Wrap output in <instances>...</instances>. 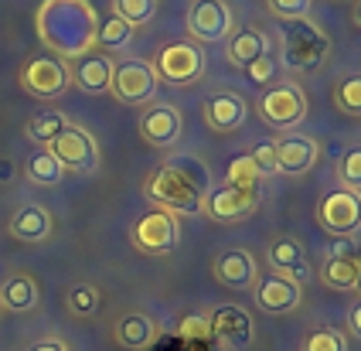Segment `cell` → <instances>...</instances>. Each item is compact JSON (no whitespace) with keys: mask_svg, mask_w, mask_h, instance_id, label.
Returning <instances> with one entry per match:
<instances>
[{"mask_svg":"<svg viewBox=\"0 0 361 351\" xmlns=\"http://www.w3.org/2000/svg\"><path fill=\"white\" fill-rule=\"evenodd\" d=\"M321 280L331 290H361V259L358 256H324Z\"/></svg>","mask_w":361,"mask_h":351,"instance_id":"24","label":"cell"},{"mask_svg":"<svg viewBox=\"0 0 361 351\" xmlns=\"http://www.w3.org/2000/svg\"><path fill=\"white\" fill-rule=\"evenodd\" d=\"M276 147V167L283 174H307L321 157V144L307 133H283L280 140H273Z\"/></svg>","mask_w":361,"mask_h":351,"instance_id":"15","label":"cell"},{"mask_svg":"<svg viewBox=\"0 0 361 351\" xmlns=\"http://www.w3.org/2000/svg\"><path fill=\"white\" fill-rule=\"evenodd\" d=\"M27 351H68V345L59 341V338H41L35 345H27Z\"/></svg>","mask_w":361,"mask_h":351,"instance_id":"39","label":"cell"},{"mask_svg":"<svg viewBox=\"0 0 361 351\" xmlns=\"http://www.w3.org/2000/svg\"><path fill=\"white\" fill-rule=\"evenodd\" d=\"M178 334L184 341H208L212 338V321H208V314H184L178 324Z\"/></svg>","mask_w":361,"mask_h":351,"instance_id":"35","label":"cell"},{"mask_svg":"<svg viewBox=\"0 0 361 351\" xmlns=\"http://www.w3.org/2000/svg\"><path fill=\"white\" fill-rule=\"evenodd\" d=\"M11 235L20 239V242H44L48 235H51V228H55V218H51V211L41 205H24L18 208L14 215H11Z\"/></svg>","mask_w":361,"mask_h":351,"instance_id":"21","label":"cell"},{"mask_svg":"<svg viewBox=\"0 0 361 351\" xmlns=\"http://www.w3.org/2000/svg\"><path fill=\"white\" fill-rule=\"evenodd\" d=\"M99 290L92 287V283H75V287L68 290V297H65V307L68 314H75V317H92L96 310H99Z\"/></svg>","mask_w":361,"mask_h":351,"instance_id":"30","label":"cell"},{"mask_svg":"<svg viewBox=\"0 0 361 351\" xmlns=\"http://www.w3.org/2000/svg\"><path fill=\"white\" fill-rule=\"evenodd\" d=\"M266 263H269L273 273H280V276L300 283V287H303V280L314 276L310 256H307V249H303L300 239H293V235H280V239L269 246V252H266Z\"/></svg>","mask_w":361,"mask_h":351,"instance_id":"13","label":"cell"},{"mask_svg":"<svg viewBox=\"0 0 361 351\" xmlns=\"http://www.w3.org/2000/svg\"><path fill=\"white\" fill-rule=\"evenodd\" d=\"M338 178H341L344 187H351V191H361V147H351V150H344V157L338 161Z\"/></svg>","mask_w":361,"mask_h":351,"instance_id":"34","label":"cell"},{"mask_svg":"<svg viewBox=\"0 0 361 351\" xmlns=\"http://www.w3.org/2000/svg\"><path fill=\"white\" fill-rule=\"evenodd\" d=\"M99 18L89 0H44L38 11L41 42L55 51V58H82L96 44Z\"/></svg>","mask_w":361,"mask_h":351,"instance_id":"1","label":"cell"},{"mask_svg":"<svg viewBox=\"0 0 361 351\" xmlns=\"http://www.w3.org/2000/svg\"><path fill=\"white\" fill-rule=\"evenodd\" d=\"M24 178L38 187H55V185H61V178H65V167L59 164V157H55L48 147H35V150L27 154V161H24Z\"/></svg>","mask_w":361,"mask_h":351,"instance_id":"25","label":"cell"},{"mask_svg":"<svg viewBox=\"0 0 361 351\" xmlns=\"http://www.w3.org/2000/svg\"><path fill=\"white\" fill-rule=\"evenodd\" d=\"M68 75H72V85H75V89L89 92V96H102V92H109L113 58L102 55V51H89V55L75 58V65L68 68Z\"/></svg>","mask_w":361,"mask_h":351,"instance_id":"18","label":"cell"},{"mask_svg":"<svg viewBox=\"0 0 361 351\" xmlns=\"http://www.w3.org/2000/svg\"><path fill=\"white\" fill-rule=\"evenodd\" d=\"M334 106L348 116H361V75H348L334 85Z\"/></svg>","mask_w":361,"mask_h":351,"instance_id":"33","label":"cell"},{"mask_svg":"<svg viewBox=\"0 0 361 351\" xmlns=\"http://www.w3.org/2000/svg\"><path fill=\"white\" fill-rule=\"evenodd\" d=\"M20 89L35 99H59L61 92L72 85V75H68V65L55 58V55H38L31 62H24L18 75Z\"/></svg>","mask_w":361,"mask_h":351,"instance_id":"8","label":"cell"},{"mask_svg":"<svg viewBox=\"0 0 361 351\" xmlns=\"http://www.w3.org/2000/svg\"><path fill=\"white\" fill-rule=\"evenodd\" d=\"M259 116H262V123H269V126H276V130H283V133H290V130L300 126L303 116H307V96L300 92V85L276 82L273 89L262 92Z\"/></svg>","mask_w":361,"mask_h":351,"instance_id":"7","label":"cell"},{"mask_svg":"<svg viewBox=\"0 0 361 351\" xmlns=\"http://www.w3.org/2000/svg\"><path fill=\"white\" fill-rule=\"evenodd\" d=\"M188 35L198 44H219L232 35V11L225 0H195L188 11Z\"/></svg>","mask_w":361,"mask_h":351,"instance_id":"11","label":"cell"},{"mask_svg":"<svg viewBox=\"0 0 361 351\" xmlns=\"http://www.w3.org/2000/svg\"><path fill=\"white\" fill-rule=\"evenodd\" d=\"M157 89H161V79H157V72H154V62H147V58H126V62L113 65L109 92H113L123 106L154 103Z\"/></svg>","mask_w":361,"mask_h":351,"instance_id":"4","label":"cell"},{"mask_svg":"<svg viewBox=\"0 0 361 351\" xmlns=\"http://www.w3.org/2000/svg\"><path fill=\"white\" fill-rule=\"evenodd\" d=\"M14 178H18V167H14V161L0 157V185H11Z\"/></svg>","mask_w":361,"mask_h":351,"instance_id":"41","label":"cell"},{"mask_svg":"<svg viewBox=\"0 0 361 351\" xmlns=\"http://www.w3.org/2000/svg\"><path fill=\"white\" fill-rule=\"evenodd\" d=\"M0 310H4V307H0Z\"/></svg>","mask_w":361,"mask_h":351,"instance_id":"44","label":"cell"},{"mask_svg":"<svg viewBox=\"0 0 361 351\" xmlns=\"http://www.w3.org/2000/svg\"><path fill=\"white\" fill-rule=\"evenodd\" d=\"M38 283L31 273H14L4 280L0 287V307L4 310H18V314H27V310L38 307Z\"/></svg>","mask_w":361,"mask_h":351,"instance_id":"22","label":"cell"},{"mask_svg":"<svg viewBox=\"0 0 361 351\" xmlns=\"http://www.w3.org/2000/svg\"><path fill=\"white\" fill-rule=\"evenodd\" d=\"M348 331L361 338V300H358V304H355L351 310H348Z\"/></svg>","mask_w":361,"mask_h":351,"instance_id":"42","label":"cell"},{"mask_svg":"<svg viewBox=\"0 0 361 351\" xmlns=\"http://www.w3.org/2000/svg\"><path fill=\"white\" fill-rule=\"evenodd\" d=\"M266 11L280 21H297L310 14V0H266Z\"/></svg>","mask_w":361,"mask_h":351,"instance_id":"36","label":"cell"},{"mask_svg":"<svg viewBox=\"0 0 361 351\" xmlns=\"http://www.w3.org/2000/svg\"><path fill=\"white\" fill-rule=\"evenodd\" d=\"M317 218H321V226L331 235L351 239L361 228V191H351V187L331 191L321 202V208H317Z\"/></svg>","mask_w":361,"mask_h":351,"instance_id":"10","label":"cell"},{"mask_svg":"<svg viewBox=\"0 0 361 351\" xmlns=\"http://www.w3.org/2000/svg\"><path fill=\"white\" fill-rule=\"evenodd\" d=\"M113 334H116V345H120V348L140 351V348H147V345L157 338V328H154V321H150L147 314L130 310V314H123L120 321H116Z\"/></svg>","mask_w":361,"mask_h":351,"instance_id":"23","label":"cell"},{"mask_svg":"<svg viewBox=\"0 0 361 351\" xmlns=\"http://www.w3.org/2000/svg\"><path fill=\"white\" fill-rule=\"evenodd\" d=\"M331 42L310 18L283 21V62L290 68H317L327 58Z\"/></svg>","mask_w":361,"mask_h":351,"instance_id":"3","label":"cell"},{"mask_svg":"<svg viewBox=\"0 0 361 351\" xmlns=\"http://www.w3.org/2000/svg\"><path fill=\"white\" fill-rule=\"evenodd\" d=\"M113 14L123 18L126 24H133V27H140V24L154 21L157 0H113Z\"/></svg>","mask_w":361,"mask_h":351,"instance_id":"31","label":"cell"},{"mask_svg":"<svg viewBox=\"0 0 361 351\" xmlns=\"http://www.w3.org/2000/svg\"><path fill=\"white\" fill-rule=\"evenodd\" d=\"M184 120L171 103H147L140 113V137L154 147H171L180 140Z\"/></svg>","mask_w":361,"mask_h":351,"instance_id":"14","label":"cell"},{"mask_svg":"<svg viewBox=\"0 0 361 351\" xmlns=\"http://www.w3.org/2000/svg\"><path fill=\"white\" fill-rule=\"evenodd\" d=\"M300 351H348V334L338 328H317L303 338Z\"/></svg>","mask_w":361,"mask_h":351,"instance_id":"32","label":"cell"},{"mask_svg":"<svg viewBox=\"0 0 361 351\" xmlns=\"http://www.w3.org/2000/svg\"><path fill=\"white\" fill-rule=\"evenodd\" d=\"M204 123L212 126V130H219V133H235L242 123H245V116H249V103L242 99L239 92H212L208 99H204Z\"/></svg>","mask_w":361,"mask_h":351,"instance_id":"17","label":"cell"},{"mask_svg":"<svg viewBox=\"0 0 361 351\" xmlns=\"http://www.w3.org/2000/svg\"><path fill=\"white\" fill-rule=\"evenodd\" d=\"M249 157H252V164L262 171V178H269V174H280V167H276V147H273V140L256 144L252 150H249Z\"/></svg>","mask_w":361,"mask_h":351,"instance_id":"37","label":"cell"},{"mask_svg":"<svg viewBox=\"0 0 361 351\" xmlns=\"http://www.w3.org/2000/svg\"><path fill=\"white\" fill-rule=\"evenodd\" d=\"M147 198L171 215H204V187L198 178H191L178 161L161 164L147 178Z\"/></svg>","mask_w":361,"mask_h":351,"instance_id":"2","label":"cell"},{"mask_svg":"<svg viewBox=\"0 0 361 351\" xmlns=\"http://www.w3.org/2000/svg\"><path fill=\"white\" fill-rule=\"evenodd\" d=\"M355 24L361 27V0H355Z\"/></svg>","mask_w":361,"mask_h":351,"instance_id":"43","label":"cell"},{"mask_svg":"<svg viewBox=\"0 0 361 351\" xmlns=\"http://www.w3.org/2000/svg\"><path fill=\"white\" fill-rule=\"evenodd\" d=\"M351 252H355L351 239H338V235H334V242H331V249H327V256H351Z\"/></svg>","mask_w":361,"mask_h":351,"instance_id":"40","label":"cell"},{"mask_svg":"<svg viewBox=\"0 0 361 351\" xmlns=\"http://www.w3.org/2000/svg\"><path fill=\"white\" fill-rule=\"evenodd\" d=\"M157 79L171 85H191L204 75V51L198 42H171L154 58Z\"/></svg>","mask_w":361,"mask_h":351,"instance_id":"5","label":"cell"},{"mask_svg":"<svg viewBox=\"0 0 361 351\" xmlns=\"http://www.w3.org/2000/svg\"><path fill=\"white\" fill-rule=\"evenodd\" d=\"M68 126V120H65V113H59V109H41L38 116H31V123H27V140L38 147H48L55 137H59L61 130Z\"/></svg>","mask_w":361,"mask_h":351,"instance_id":"27","label":"cell"},{"mask_svg":"<svg viewBox=\"0 0 361 351\" xmlns=\"http://www.w3.org/2000/svg\"><path fill=\"white\" fill-rule=\"evenodd\" d=\"M215 280L228 290H249L256 283V259L245 249H225L215 259Z\"/></svg>","mask_w":361,"mask_h":351,"instance_id":"20","label":"cell"},{"mask_svg":"<svg viewBox=\"0 0 361 351\" xmlns=\"http://www.w3.org/2000/svg\"><path fill=\"white\" fill-rule=\"evenodd\" d=\"M245 72H249V79H252V82H269V79H273V72H276V68H273V62H269V58H259V62H252V65H245Z\"/></svg>","mask_w":361,"mask_h":351,"instance_id":"38","label":"cell"},{"mask_svg":"<svg viewBox=\"0 0 361 351\" xmlns=\"http://www.w3.org/2000/svg\"><path fill=\"white\" fill-rule=\"evenodd\" d=\"M48 150L59 157V164L65 167V171H79V174L99 171V144L92 140L89 130H82V126H75V123L65 126L59 137L48 144Z\"/></svg>","mask_w":361,"mask_h":351,"instance_id":"9","label":"cell"},{"mask_svg":"<svg viewBox=\"0 0 361 351\" xmlns=\"http://www.w3.org/2000/svg\"><path fill=\"white\" fill-rule=\"evenodd\" d=\"M133 24H126L123 18H116V14H109V18H102L99 27H96V44L99 48H106V51H120V48H126V44L133 42Z\"/></svg>","mask_w":361,"mask_h":351,"instance_id":"28","label":"cell"},{"mask_svg":"<svg viewBox=\"0 0 361 351\" xmlns=\"http://www.w3.org/2000/svg\"><path fill=\"white\" fill-rule=\"evenodd\" d=\"M130 242L140 249V252H147V256H167V252H174L180 242L178 215H171V211H164V208L147 211V215L137 218L133 228H130Z\"/></svg>","mask_w":361,"mask_h":351,"instance_id":"6","label":"cell"},{"mask_svg":"<svg viewBox=\"0 0 361 351\" xmlns=\"http://www.w3.org/2000/svg\"><path fill=\"white\" fill-rule=\"evenodd\" d=\"M252 287H256V307L266 310V314H290V310L300 307V300H303L300 283L286 280L280 273L262 276L259 283H252Z\"/></svg>","mask_w":361,"mask_h":351,"instance_id":"16","label":"cell"},{"mask_svg":"<svg viewBox=\"0 0 361 351\" xmlns=\"http://www.w3.org/2000/svg\"><path fill=\"white\" fill-rule=\"evenodd\" d=\"M266 51H269L266 35H262L259 27H245V31H239V35H232V42H228V62L245 68V65L266 58Z\"/></svg>","mask_w":361,"mask_h":351,"instance_id":"26","label":"cell"},{"mask_svg":"<svg viewBox=\"0 0 361 351\" xmlns=\"http://www.w3.org/2000/svg\"><path fill=\"white\" fill-rule=\"evenodd\" d=\"M212 338H219L228 348H245L252 341V317L242 307H219L212 310Z\"/></svg>","mask_w":361,"mask_h":351,"instance_id":"19","label":"cell"},{"mask_svg":"<svg viewBox=\"0 0 361 351\" xmlns=\"http://www.w3.org/2000/svg\"><path fill=\"white\" fill-rule=\"evenodd\" d=\"M259 205V187H235L221 185L212 195H204V215L215 222H235L245 218L252 208Z\"/></svg>","mask_w":361,"mask_h":351,"instance_id":"12","label":"cell"},{"mask_svg":"<svg viewBox=\"0 0 361 351\" xmlns=\"http://www.w3.org/2000/svg\"><path fill=\"white\" fill-rule=\"evenodd\" d=\"M225 185L259 187L262 185V171L252 164V157H249V154H239V157H232L228 167H225Z\"/></svg>","mask_w":361,"mask_h":351,"instance_id":"29","label":"cell"}]
</instances>
